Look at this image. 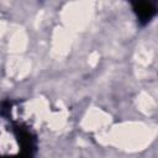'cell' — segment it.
Here are the masks:
<instances>
[{
    "label": "cell",
    "instance_id": "cell-1",
    "mask_svg": "<svg viewBox=\"0 0 158 158\" xmlns=\"http://www.w3.org/2000/svg\"><path fill=\"white\" fill-rule=\"evenodd\" d=\"M136 12H137L139 20H143V21H147L148 20L149 21V19L154 14V7L151 4L142 2V4H138L136 6Z\"/></svg>",
    "mask_w": 158,
    "mask_h": 158
}]
</instances>
